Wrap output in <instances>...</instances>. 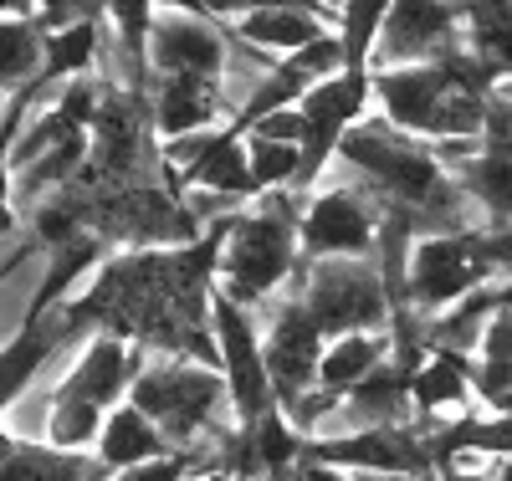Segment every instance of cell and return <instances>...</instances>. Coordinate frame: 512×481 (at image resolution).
<instances>
[{
    "label": "cell",
    "mask_w": 512,
    "mask_h": 481,
    "mask_svg": "<svg viewBox=\"0 0 512 481\" xmlns=\"http://www.w3.org/2000/svg\"><path fill=\"white\" fill-rule=\"evenodd\" d=\"M466 26L451 0H390V21L379 31L374 62L379 67H415L436 62L441 52L461 47Z\"/></svg>",
    "instance_id": "52a82bcc"
},
{
    "label": "cell",
    "mask_w": 512,
    "mask_h": 481,
    "mask_svg": "<svg viewBox=\"0 0 512 481\" xmlns=\"http://www.w3.org/2000/svg\"><path fill=\"white\" fill-rule=\"evenodd\" d=\"M262 354H267V374H272L277 410H292L297 400L308 395V389H318L323 333H318V323L297 308L292 297H272V302H267Z\"/></svg>",
    "instance_id": "8992f818"
},
{
    "label": "cell",
    "mask_w": 512,
    "mask_h": 481,
    "mask_svg": "<svg viewBox=\"0 0 512 481\" xmlns=\"http://www.w3.org/2000/svg\"><path fill=\"white\" fill-rule=\"evenodd\" d=\"M31 113V98L16 93V103L6 108V118H0V236L16 231V200H11V144H16V128L26 123Z\"/></svg>",
    "instance_id": "44dd1931"
},
{
    "label": "cell",
    "mask_w": 512,
    "mask_h": 481,
    "mask_svg": "<svg viewBox=\"0 0 512 481\" xmlns=\"http://www.w3.org/2000/svg\"><path fill=\"white\" fill-rule=\"evenodd\" d=\"M47 62V31L36 16H0V93H31Z\"/></svg>",
    "instance_id": "ac0fdd59"
},
{
    "label": "cell",
    "mask_w": 512,
    "mask_h": 481,
    "mask_svg": "<svg viewBox=\"0 0 512 481\" xmlns=\"http://www.w3.org/2000/svg\"><path fill=\"white\" fill-rule=\"evenodd\" d=\"M497 481H512V461H497Z\"/></svg>",
    "instance_id": "d6a6232c"
},
{
    "label": "cell",
    "mask_w": 512,
    "mask_h": 481,
    "mask_svg": "<svg viewBox=\"0 0 512 481\" xmlns=\"http://www.w3.org/2000/svg\"><path fill=\"white\" fill-rule=\"evenodd\" d=\"M482 241H487V256H492V272L512 282V226H492V231H482Z\"/></svg>",
    "instance_id": "484cf974"
},
{
    "label": "cell",
    "mask_w": 512,
    "mask_h": 481,
    "mask_svg": "<svg viewBox=\"0 0 512 481\" xmlns=\"http://www.w3.org/2000/svg\"><path fill=\"white\" fill-rule=\"evenodd\" d=\"M323 338L344 333H390L395 302L384 292V277L369 256H333V261H303L292 272V292Z\"/></svg>",
    "instance_id": "7a4b0ae2"
},
{
    "label": "cell",
    "mask_w": 512,
    "mask_h": 481,
    "mask_svg": "<svg viewBox=\"0 0 512 481\" xmlns=\"http://www.w3.org/2000/svg\"><path fill=\"white\" fill-rule=\"evenodd\" d=\"M410 400H415L420 420L472 415V359L466 354H431L410 374Z\"/></svg>",
    "instance_id": "7c38bea8"
},
{
    "label": "cell",
    "mask_w": 512,
    "mask_h": 481,
    "mask_svg": "<svg viewBox=\"0 0 512 481\" xmlns=\"http://www.w3.org/2000/svg\"><path fill=\"white\" fill-rule=\"evenodd\" d=\"M231 36L210 16H159L149 36V77H200L221 82Z\"/></svg>",
    "instance_id": "ba28073f"
},
{
    "label": "cell",
    "mask_w": 512,
    "mask_h": 481,
    "mask_svg": "<svg viewBox=\"0 0 512 481\" xmlns=\"http://www.w3.org/2000/svg\"><path fill=\"white\" fill-rule=\"evenodd\" d=\"M190 481H231V476H221V471H200V476H190Z\"/></svg>",
    "instance_id": "1f68e13d"
},
{
    "label": "cell",
    "mask_w": 512,
    "mask_h": 481,
    "mask_svg": "<svg viewBox=\"0 0 512 481\" xmlns=\"http://www.w3.org/2000/svg\"><path fill=\"white\" fill-rule=\"evenodd\" d=\"M477 364L512 369V308H507V302L487 318V333H482V348H477Z\"/></svg>",
    "instance_id": "7402d4cb"
},
{
    "label": "cell",
    "mask_w": 512,
    "mask_h": 481,
    "mask_svg": "<svg viewBox=\"0 0 512 481\" xmlns=\"http://www.w3.org/2000/svg\"><path fill=\"white\" fill-rule=\"evenodd\" d=\"M226 113L221 82H200V77H149V123L164 139H185L216 128Z\"/></svg>",
    "instance_id": "8fae6325"
},
{
    "label": "cell",
    "mask_w": 512,
    "mask_h": 481,
    "mask_svg": "<svg viewBox=\"0 0 512 481\" xmlns=\"http://www.w3.org/2000/svg\"><path fill=\"white\" fill-rule=\"evenodd\" d=\"M497 282L482 231H451V236H420L410 246V277H405V308L415 318H436L451 302L472 297L477 287Z\"/></svg>",
    "instance_id": "3957f363"
},
{
    "label": "cell",
    "mask_w": 512,
    "mask_h": 481,
    "mask_svg": "<svg viewBox=\"0 0 512 481\" xmlns=\"http://www.w3.org/2000/svg\"><path fill=\"white\" fill-rule=\"evenodd\" d=\"M297 221H303V205L287 190H267L256 195L251 210H241L226 246H221V292L246 302V308H262L272 302V292L282 282H292V272L303 267V241H297Z\"/></svg>",
    "instance_id": "6da1fadb"
},
{
    "label": "cell",
    "mask_w": 512,
    "mask_h": 481,
    "mask_svg": "<svg viewBox=\"0 0 512 481\" xmlns=\"http://www.w3.org/2000/svg\"><path fill=\"white\" fill-rule=\"evenodd\" d=\"M103 420L108 410L88 405V400H72V395H52V415H47V435L41 441L57 446V451H72V456H93L98 451V435H103Z\"/></svg>",
    "instance_id": "d6986e66"
},
{
    "label": "cell",
    "mask_w": 512,
    "mask_h": 481,
    "mask_svg": "<svg viewBox=\"0 0 512 481\" xmlns=\"http://www.w3.org/2000/svg\"><path fill=\"white\" fill-rule=\"evenodd\" d=\"M441 481H497V461L482 456H456L441 466Z\"/></svg>",
    "instance_id": "d4e9b609"
},
{
    "label": "cell",
    "mask_w": 512,
    "mask_h": 481,
    "mask_svg": "<svg viewBox=\"0 0 512 481\" xmlns=\"http://www.w3.org/2000/svg\"><path fill=\"white\" fill-rule=\"evenodd\" d=\"M210 328H216V348H221V374H226L231 415H236V425H256L262 415L277 410L256 313L241 308L236 297H226L221 287H210Z\"/></svg>",
    "instance_id": "277c9868"
},
{
    "label": "cell",
    "mask_w": 512,
    "mask_h": 481,
    "mask_svg": "<svg viewBox=\"0 0 512 481\" xmlns=\"http://www.w3.org/2000/svg\"><path fill=\"white\" fill-rule=\"evenodd\" d=\"M354 481H441V476H410V471H354Z\"/></svg>",
    "instance_id": "4316f807"
},
{
    "label": "cell",
    "mask_w": 512,
    "mask_h": 481,
    "mask_svg": "<svg viewBox=\"0 0 512 481\" xmlns=\"http://www.w3.org/2000/svg\"><path fill=\"white\" fill-rule=\"evenodd\" d=\"M26 261H31V251H26V246H21V251H11L6 261H0V287H6V282H11V277L26 267Z\"/></svg>",
    "instance_id": "83f0119b"
},
{
    "label": "cell",
    "mask_w": 512,
    "mask_h": 481,
    "mask_svg": "<svg viewBox=\"0 0 512 481\" xmlns=\"http://www.w3.org/2000/svg\"><path fill=\"white\" fill-rule=\"evenodd\" d=\"M384 21H390V0H344V6H338V41H344V72H369Z\"/></svg>",
    "instance_id": "ffe728a7"
},
{
    "label": "cell",
    "mask_w": 512,
    "mask_h": 481,
    "mask_svg": "<svg viewBox=\"0 0 512 481\" xmlns=\"http://www.w3.org/2000/svg\"><path fill=\"white\" fill-rule=\"evenodd\" d=\"M0 118H6V98H0Z\"/></svg>",
    "instance_id": "836d02e7"
},
{
    "label": "cell",
    "mask_w": 512,
    "mask_h": 481,
    "mask_svg": "<svg viewBox=\"0 0 512 481\" xmlns=\"http://www.w3.org/2000/svg\"><path fill=\"white\" fill-rule=\"evenodd\" d=\"M164 11H180V16H205V0H154Z\"/></svg>",
    "instance_id": "f1b7e54d"
},
{
    "label": "cell",
    "mask_w": 512,
    "mask_h": 481,
    "mask_svg": "<svg viewBox=\"0 0 512 481\" xmlns=\"http://www.w3.org/2000/svg\"><path fill=\"white\" fill-rule=\"evenodd\" d=\"M195 466L185 456H159V461H144V466H128V471H113L108 481H190Z\"/></svg>",
    "instance_id": "603a6c76"
},
{
    "label": "cell",
    "mask_w": 512,
    "mask_h": 481,
    "mask_svg": "<svg viewBox=\"0 0 512 481\" xmlns=\"http://www.w3.org/2000/svg\"><path fill=\"white\" fill-rule=\"evenodd\" d=\"M139 369H144V348L139 343H128L118 333H93L88 348L77 354V364L62 374L57 389L72 395V400L98 405V410H118L128 400V389H134Z\"/></svg>",
    "instance_id": "9c48e42d"
},
{
    "label": "cell",
    "mask_w": 512,
    "mask_h": 481,
    "mask_svg": "<svg viewBox=\"0 0 512 481\" xmlns=\"http://www.w3.org/2000/svg\"><path fill=\"white\" fill-rule=\"evenodd\" d=\"M0 481H108L98 456H72L47 441H16L0 461Z\"/></svg>",
    "instance_id": "e0dca14e"
},
{
    "label": "cell",
    "mask_w": 512,
    "mask_h": 481,
    "mask_svg": "<svg viewBox=\"0 0 512 481\" xmlns=\"http://www.w3.org/2000/svg\"><path fill=\"white\" fill-rule=\"evenodd\" d=\"M282 6H303V0H205V16L210 21H241V16L282 11Z\"/></svg>",
    "instance_id": "cb8c5ba5"
},
{
    "label": "cell",
    "mask_w": 512,
    "mask_h": 481,
    "mask_svg": "<svg viewBox=\"0 0 512 481\" xmlns=\"http://www.w3.org/2000/svg\"><path fill=\"white\" fill-rule=\"evenodd\" d=\"M303 6H313V11H323V16H328V11L344 6V0H303Z\"/></svg>",
    "instance_id": "4dcf8cb0"
},
{
    "label": "cell",
    "mask_w": 512,
    "mask_h": 481,
    "mask_svg": "<svg viewBox=\"0 0 512 481\" xmlns=\"http://www.w3.org/2000/svg\"><path fill=\"white\" fill-rule=\"evenodd\" d=\"M374 231H379V210L369 205V190L354 185H333L313 190L297 221V241H303V261H333V256H374Z\"/></svg>",
    "instance_id": "5b68a950"
},
{
    "label": "cell",
    "mask_w": 512,
    "mask_h": 481,
    "mask_svg": "<svg viewBox=\"0 0 512 481\" xmlns=\"http://www.w3.org/2000/svg\"><path fill=\"white\" fill-rule=\"evenodd\" d=\"M0 16H36V0H0Z\"/></svg>",
    "instance_id": "f546056e"
},
{
    "label": "cell",
    "mask_w": 512,
    "mask_h": 481,
    "mask_svg": "<svg viewBox=\"0 0 512 481\" xmlns=\"http://www.w3.org/2000/svg\"><path fill=\"white\" fill-rule=\"evenodd\" d=\"M231 31L246 41V47L267 52V57H297L303 47H313L318 36H328V21H323V11H313V6H282V11L241 16Z\"/></svg>",
    "instance_id": "5bb4252c"
},
{
    "label": "cell",
    "mask_w": 512,
    "mask_h": 481,
    "mask_svg": "<svg viewBox=\"0 0 512 481\" xmlns=\"http://www.w3.org/2000/svg\"><path fill=\"white\" fill-rule=\"evenodd\" d=\"M395 338L390 333H344L323 343V364H318V389H328V395L344 400L354 384H364L384 359H390Z\"/></svg>",
    "instance_id": "9a60e30c"
},
{
    "label": "cell",
    "mask_w": 512,
    "mask_h": 481,
    "mask_svg": "<svg viewBox=\"0 0 512 481\" xmlns=\"http://www.w3.org/2000/svg\"><path fill=\"white\" fill-rule=\"evenodd\" d=\"M98 52H103V21H77V26L47 31V62H41V77L26 98L36 103L41 87H67L77 77H93Z\"/></svg>",
    "instance_id": "2e32d148"
},
{
    "label": "cell",
    "mask_w": 512,
    "mask_h": 481,
    "mask_svg": "<svg viewBox=\"0 0 512 481\" xmlns=\"http://www.w3.org/2000/svg\"><path fill=\"white\" fill-rule=\"evenodd\" d=\"M72 328H67V318H62V308L57 313H47V318H31L16 338H6L0 343V415H6L26 389L36 384V374L47 369L62 348H72Z\"/></svg>",
    "instance_id": "30bf717a"
},
{
    "label": "cell",
    "mask_w": 512,
    "mask_h": 481,
    "mask_svg": "<svg viewBox=\"0 0 512 481\" xmlns=\"http://www.w3.org/2000/svg\"><path fill=\"white\" fill-rule=\"evenodd\" d=\"M98 466L113 476V471H128V466H144V461H159V456H175L169 451V441H164V430L144 415V410H134V405H118V410H108V420H103V435H98Z\"/></svg>",
    "instance_id": "4fadbf2b"
}]
</instances>
